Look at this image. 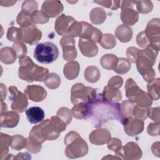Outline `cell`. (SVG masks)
<instances>
[{
  "mask_svg": "<svg viewBox=\"0 0 160 160\" xmlns=\"http://www.w3.org/2000/svg\"><path fill=\"white\" fill-rule=\"evenodd\" d=\"M84 76L87 81L91 83H95L99 81L101 76V72L96 66H89L84 71Z\"/></svg>",
  "mask_w": 160,
  "mask_h": 160,
  "instance_id": "31",
  "label": "cell"
},
{
  "mask_svg": "<svg viewBox=\"0 0 160 160\" xmlns=\"http://www.w3.org/2000/svg\"><path fill=\"white\" fill-rule=\"evenodd\" d=\"M7 110V106L3 101H1V114L2 112H6Z\"/></svg>",
  "mask_w": 160,
  "mask_h": 160,
  "instance_id": "60",
  "label": "cell"
},
{
  "mask_svg": "<svg viewBox=\"0 0 160 160\" xmlns=\"http://www.w3.org/2000/svg\"><path fill=\"white\" fill-rule=\"evenodd\" d=\"M19 63L20 65L18 69L19 78L28 82H33L38 65L26 55L19 58Z\"/></svg>",
  "mask_w": 160,
  "mask_h": 160,
  "instance_id": "6",
  "label": "cell"
},
{
  "mask_svg": "<svg viewBox=\"0 0 160 160\" xmlns=\"http://www.w3.org/2000/svg\"><path fill=\"white\" fill-rule=\"evenodd\" d=\"M56 116L62 119L66 124V125H68L71 122L72 118L71 110L66 107L60 108L56 113Z\"/></svg>",
  "mask_w": 160,
  "mask_h": 160,
  "instance_id": "44",
  "label": "cell"
},
{
  "mask_svg": "<svg viewBox=\"0 0 160 160\" xmlns=\"http://www.w3.org/2000/svg\"><path fill=\"white\" fill-rule=\"evenodd\" d=\"M135 102L130 100H124L120 104L121 114L124 118H128L132 116V110L135 106Z\"/></svg>",
  "mask_w": 160,
  "mask_h": 160,
  "instance_id": "41",
  "label": "cell"
},
{
  "mask_svg": "<svg viewBox=\"0 0 160 160\" xmlns=\"http://www.w3.org/2000/svg\"><path fill=\"white\" fill-rule=\"evenodd\" d=\"M59 43L62 49L64 59L67 61L74 60L77 57V51L74 38L69 35H65L60 39Z\"/></svg>",
  "mask_w": 160,
  "mask_h": 160,
  "instance_id": "10",
  "label": "cell"
},
{
  "mask_svg": "<svg viewBox=\"0 0 160 160\" xmlns=\"http://www.w3.org/2000/svg\"><path fill=\"white\" fill-rule=\"evenodd\" d=\"M81 24L82 31L79 38L92 41L96 44L99 43L102 36V32L87 22L81 21Z\"/></svg>",
  "mask_w": 160,
  "mask_h": 160,
  "instance_id": "11",
  "label": "cell"
},
{
  "mask_svg": "<svg viewBox=\"0 0 160 160\" xmlns=\"http://www.w3.org/2000/svg\"><path fill=\"white\" fill-rule=\"evenodd\" d=\"M130 61L124 58H120L118 59V62L114 71L119 74H124L128 72L131 69Z\"/></svg>",
  "mask_w": 160,
  "mask_h": 160,
  "instance_id": "39",
  "label": "cell"
},
{
  "mask_svg": "<svg viewBox=\"0 0 160 160\" xmlns=\"http://www.w3.org/2000/svg\"><path fill=\"white\" fill-rule=\"evenodd\" d=\"M22 31V42L29 45L38 43L42 38V32L34 24L28 27L21 28Z\"/></svg>",
  "mask_w": 160,
  "mask_h": 160,
  "instance_id": "13",
  "label": "cell"
},
{
  "mask_svg": "<svg viewBox=\"0 0 160 160\" xmlns=\"http://www.w3.org/2000/svg\"><path fill=\"white\" fill-rule=\"evenodd\" d=\"M26 115L28 121L31 124H38L43 121L44 112L40 107L33 106L26 110Z\"/></svg>",
  "mask_w": 160,
  "mask_h": 160,
  "instance_id": "21",
  "label": "cell"
},
{
  "mask_svg": "<svg viewBox=\"0 0 160 160\" xmlns=\"http://www.w3.org/2000/svg\"><path fill=\"white\" fill-rule=\"evenodd\" d=\"M58 47L51 42L39 43L34 50V58L42 64L52 63L58 59Z\"/></svg>",
  "mask_w": 160,
  "mask_h": 160,
  "instance_id": "4",
  "label": "cell"
},
{
  "mask_svg": "<svg viewBox=\"0 0 160 160\" xmlns=\"http://www.w3.org/2000/svg\"><path fill=\"white\" fill-rule=\"evenodd\" d=\"M1 87V101H4L7 95V89L6 86L3 83H0Z\"/></svg>",
  "mask_w": 160,
  "mask_h": 160,
  "instance_id": "57",
  "label": "cell"
},
{
  "mask_svg": "<svg viewBox=\"0 0 160 160\" xmlns=\"http://www.w3.org/2000/svg\"><path fill=\"white\" fill-rule=\"evenodd\" d=\"M123 84V79L120 76H115L111 78L108 82V86L119 89Z\"/></svg>",
  "mask_w": 160,
  "mask_h": 160,
  "instance_id": "52",
  "label": "cell"
},
{
  "mask_svg": "<svg viewBox=\"0 0 160 160\" xmlns=\"http://www.w3.org/2000/svg\"><path fill=\"white\" fill-rule=\"evenodd\" d=\"M159 51V46L149 44L144 49H139L136 61L137 69L148 82L155 79L156 72L152 68Z\"/></svg>",
  "mask_w": 160,
  "mask_h": 160,
  "instance_id": "2",
  "label": "cell"
},
{
  "mask_svg": "<svg viewBox=\"0 0 160 160\" xmlns=\"http://www.w3.org/2000/svg\"><path fill=\"white\" fill-rule=\"evenodd\" d=\"M31 157L30 154L28 152H20L14 156V159H31Z\"/></svg>",
  "mask_w": 160,
  "mask_h": 160,
  "instance_id": "58",
  "label": "cell"
},
{
  "mask_svg": "<svg viewBox=\"0 0 160 160\" xmlns=\"http://www.w3.org/2000/svg\"><path fill=\"white\" fill-rule=\"evenodd\" d=\"M78 46L81 52L86 57H94L96 56L98 52V46L92 41L79 38Z\"/></svg>",
  "mask_w": 160,
  "mask_h": 160,
  "instance_id": "19",
  "label": "cell"
},
{
  "mask_svg": "<svg viewBox=\"0 0 160 160\" xmlns=\"http://www.w3.org/2000/svg\"><path fill=\"white\" fill-rule=\"evenodd\" d=\"M95 3L98 4L103 7L109 8L112 10H116L118 9L120 6V2L119 1H94Z\"/></svg>",
  "mask_w": 160,
  "mask_h": 160,
  "instance_id": "49",
  "label": "cell"
},
{
  "mask_svg": "<svg viewBox=\"0 0 160 160\" xmlns=\"http://www.w3.org/2000/svg\"><path fill=\"white\" fill-rule=\"evenodd\" d=\"M98 95L96 99L88 104V116L92 119L94 126L99 127L111 120H118L123 124L126 119L121 114L120 104L106 100L102 94Z\"/></svg>",
  "mask_w": 160,
  "mask_h": 160,
  "instance_id": "1",
  "label": "cell"
},
{
  "mask_svg": "<svg viewBox=\"0 0 160 160\" xmlns=\"http://www.w3.org/2000/svg\"><path fill=\"white\" fill-rule=\"evenodd\" d=\"M79 70L80 66L79 62L76 61H71L64 65L63 74L68 80H73L78 76Z\"/></svg>",
  "mask_w": 160,
  "mask_h": 160,
  "instance_id": "22",
  "label": "cell"
},
{
  "mask_svg": "<svg viewBox=\"0 0 160 160\" xmlns=\"http://www.w3.org/2000/svg\"><path fill=\"white\" fill-rule=\"evenodd\" d=\"M22 31L21 28L11 26L8 28L7 31V38L9 41L18 42L22 41Z\"/></svg>",
  "mask_w": 160,
  "mask_h": 160,
  "instance_id": "35",
  "label": "cell"
},
{
  "mask_svg": "<svg viewBox=\"0 0 160 160\" xmlns=\"http://www.w3.org/2000/svg\"><path fill=\"white\" fill-rule=\"evenodd\" d=\"M136 1H123L121 8V19L124 24L127 26L134 25L139 19V12L134 9Z\"/></svg>",
  "mask_w": 160,
  "mask_h": 160,
  "instance_id": "7",
  "label": "cell"
},
{
  "mask_svg": "<svg viewBox=\"0 0 160 160\" xmlns=\"http://www.w3.org/2000/svg\"><path fill=\"white\" fill-rule=\"evenodd\" d=\"M151 151L153 154L157 157H159V142H154L151 146Z\"/></svg>",
  "mask_w": 160,
  "mask_h": 160,
  "instance_id": "56",
  "label": "cell"
},
{
  "mask_svg": "<svg viewBox=\"0 0 160 160\" xmlns=\"http://www.w3.org/2000/svg\"><path fill=\"white\" fill-rule=\"evenodd\" d=\"M75 21L73 17L62 14L60 15L55 21V31L60 36L68 35L71 26Z\"/></svg>",
  "mask_w": 160,
  "mask_h": 160,
  "instance_id": "14",
  "label": "cell"
},
{
  "mask_svg": "<svg viewBox=\"0 0 160 160\" xmlns=\"http://www.w3.org/2000/svg\"><path fill=\"white\" fill-rule=\"evenodd\" d=\"M49 17L44 11H36L31 14V19L34 24H43L48 22Z\"/></svg>",
  "mask_w": 160,
  "mask_h": 160,
  "instance_id": "43",
  "label": "cell"
},
{
  "mask_svg": "<svg viewBox=\"0 0 160 160\" xmlns=\"http://www.w3.org/2000/svg\"><path fill=\"white\" fill-rule=\"evenodd\" d=\"M27 138L20 134H16L11 136L10 147L16 151H19L26 148Z\"/></svg>",
  "mask_w": 160,
  "mask_h": 160,
  "instance_id": "34",
  "label": "cell"
},
{
  "mask_svg": "<svg viewBox=\"0 0 160 160\" xmlns=\"http://www.w3.org/2000/svg\"><path fill=\"white\" fill-rule=\"evenodd\" d=\"M102 48L106 49H110L116 45V39L114 35L109 33L102 34L101 40L99 42Z\"/></svg>",
  "mask_w": 160,
  "mask_h": 160,
  "instance_id": "37",
  "label": "cell"
},
{
  "mask_svg": "<svg viewBox=\"0 0 160 160\" xmlns=\"http://www.w3.org/2000/svg\"><path fill=\"white\" fill-rule=\"evenodd\" d=\"M119 58L112 54L103 55L100 59V64L102 67L107 70L114 69L118 62Z\"/></svg>",
  "mask_w": 160,
  "mask_h": 160,
  "instance_id": "29",
  "label": "cell"
},
{
  "mask_svg": "<svg viewBox=\"0 0 160 160\" xmlns=\"http://www.w3.org/2000/svg\"><path fill=\"white\" fill-rule=\"evenodd\" d=\"M89 18L92 24L99 25L103 23L106 19V12L101 8H94L89 13Z\"/></svg>",
  "mask_w": 160,
  "mask_h": 160,
  "instance_id": "28",
  "label": "cell"
},
{
  "mask_svg": "<svg viewBox=\"0 0 160 160\" xmlns=\"http://www.w3.org/2000/svg\"><path fill=\"white\" fill-rule=\"evenodd\" d=\"M19 119V115L16 111H6L1 114V126L8 128H14L18 124Z\"/></svg>",
  "mask_w": 160,
  "mask_h": 160,
  "instance_id": "20",
  "label": "cell"
},
{
  "mask_svg": "<svg viewBox=\"0 0 160 160\" xmlns=\"http://www.w3.org/2000/svg\"><path fill=\"white\" fill-rule=\"evenodd\" d=\"M16 1H0V4L1 6H5V7H9L13 6Z\"/></svg>",
  "mask_w": 160,
  "mask_h": 160,
  "instance_id": "59",
  "label": "cell"
},
{
  "mask_svg": "<svg viewBox=\"0 0 160 160\" xmlns=\"http://www.w3.org/2000/svg\"><path fill=\"white\" fill-rule=\"evenodd\" d=\"M102 96L106 100L114 102H118L122 99V94L119 89L108 86H104Z\"/></svg>",
  "mask_w": 160,
  "mask_h": 160,
  "instance_id": "24",
  "label": "cell"
},
{
  "mask_svg": "<svg viewBox=\"0 0 160 160\" xmlns=\"http://www.w3.org/2000/svg\"><path fill=\"white\" fill-rule=\"evenodd\" d=\"M10 92L9 99L11 101V109L18 112H23L28 106V101L26 96L19 91L14 86L9 88Z\"/></svg>",
  "mask_w": 160,
  "mask_h": 160,
  "instance_id": "8",
  "label": "cell"
},
{
  "mask_svg": "<svg viewBox=\"0 0 160 160\" xmlns=\"http://www.w3.org/2000/svg\"><path fill=\"white\" fill-rule=\"evenodd\" d=\"M18 56L12 48L4 47L0 50V60L5 64H11L14 63Z\"/></svg>",
  "mask_w": 160,
  "mask_h": 160,
  "instance_id": "25",
  "label": "cell"
},
{
  "mask_svg": "<svg viewBox=\"0 0 160 160\" xmlns=\"http://www.w3.org/2000/svg\"><path fill=\"white\" fill-rule=\"evenodd\" d=\"M24 94L30 100L34 102H41L46 98L47 91L41 86L32 84L26 87Z\"/></svg>",
  "mask_w": 160,
  "mask_h": 160,
  "instance_id": "16",
  "label": "cell"
},
{
  "mask_svg": "<svg viewBox=\"0 0 160 160\" xmlns=\"http://www.w3.org/2000/svg\"><path fill=\"white\" fill-rule=\"evenodd\" d=\"M123 159L137 160L142 157V152L139 145L134 142H129L122 147Z\"/></svg>",
  "mask_w": 160,
  "mask_h": 160,
  "instance_id": "18",
  "label": "cell"
},
{
  "mask_svg": "<svg viewBox=\"0 0 160 160\" xmlns=\"http://www.w3.org/2000/svg\"><path fill=\"white\" fill-rule=\"evenodd\" d=\"M45 85L51 89H55L58 88L61 84V78L55 73L51 72L49 74L44 80Z\"/></svg>",
  "mask_w": 160,
  "mask_h": 160,
  "instance_id": "38",
  "label": "cell"
},
{
  "mask_svg": "<svg viewBox=\"0 0 160 160\" xmlns=\"http://www.w3.org/2000/svg\"><path fill=\"white\" fill-rule=\"evenodd\" d=\"M126 134L129 136H136L141 133L144 130V121L132 117L126 118L123 124Z\"/></svg>",
  "mask_w": 160,
  "mask_h": 160,
  "instance_id": "12",
  "label": "cell"
},
{
  "mask_svg": "<svg viewBox=\"0 0 160 160\" xmlns=\"http://www.w3.org/2000/svg\"><path fill=\"white\" fill-rule=\"evenodd\" d=\"M122 144L121 141L116 138H111L108 142V148L110 150L114 151L116 156H119L123 159Z\"/></svg>",
  "mask_w": 160,
  "mask_h": 160,
  "instance_id": "36",
  "label": "cell"
},
{
  "mask_svg": "<svg viewBox=\"0 0 160 160\" xmlns=\"http://www.w3.org/2000/svg\"><path fill=\"white\" fill-rule=\"evenodd\" d=\"M0 134V159L2 160L8 155L9 146L11 144V136L3 132H1Z\"/></svg>",
  "mask_w": 160,
  "mask_h": 160,
  "instance_id": "32",
  "label": "cell"
},
{
  "mask_svg": "<svg viewBox=\"0 0 160 160\" xmlns=\"http://www.w3.org/2000/svg\"><path fill=\"white\" fill-rule=\"evenodd\" d=\"M147 132L148 134L151 136L159 135V122H151L147 128Z\"/></svg>",
  "mask_w": 160,
  "mask_h": 160,
  "instance_id": "55",
  "label": "cell"
},
{
  "mask_svg": "<svg viewBox=\"0 0 160 160\" xmlns=\"http://www.w3.org/2000/svg\"><path fill=\"white\" fill-rule=\"evenodd\" d=\"M96 89L85 86L82 83L74 84L71 90V101L73 104L84 102L87 104L92 102L97 98Z\"/></svg>",
  "mask_w": 160,
  "mask_h": 160,
  "instance_id": "5",
  "label": "cell"
},
{
  "mask_svg": "<svg viewBox=\"0 0 160 160\" xmlns=\"http://www.w3.org/2000/svg\"><path fill=\"white\" fill-rule=\"evenodd\" d=\"M148 108H141L137 105H135L132 110V116L135 118L145 120L148 118Z\"/></svg>",
  "mask_w": 160,
  "mask_h": 160,
  "instance_id": "47",
  "label": "cell"
},
{
  "mask_svg": "<svg viewBox=\"0 0 160 160\" xmlns=\"http://www.w3.org/2000/svg\"><path fill=\"white\" fill-rule=\"evenodd\" d=\"M111 158H115V159H122L121 157H118V156L112 157V156H111V155L109 156V154H108L107 156H106V157H104V158H102V159H111Z\"/></svg>",
  "mask_w": 160,
  "mask_h": 160,
  "instance_id": "61",
  "label": "cell"
},
{
  "mask_svg": "<svg viewBox=\"0 0 160 160\" xmlns=\"http://www.w3.org/2000/svg\"><path fill=\"white\" fill-rule=\"evenodd\" d=\"M12 48L16 52L17 56L18 58H20L22 56H26L27 54V52H28L27 48L26 45L22 42H14Z\"/></svg>",
  "mask_w": 160,
  "mask_h": 160,
  "instance_id": "50",
  "label": "cell"
},
{
  "mask_svg": "<svg viewBox=\"0 0 160 160\" xmlns=\"http://www.w3.org/2000/svg\"><path fill=\"white\" fill-rule=\"evenodd\" d=\"M139 88L136 82L132 79L128 78L125 83V91L126 96L129 100L135 102L136 98L139 90Z\"/></svg>",
  "mask_w": 160,
  "mask_h": 160,
  "instance_id": "26",
  "label": "cell"
},
{
  "mask_svg": "<svg viewBox=\"0 0 160 160\" xmlns=\"http://www.w3.org/2000/svg\"><path fill=\"white\" fill-rule=\"evenodd\" d=\"M89 105L84 102L74 104V106L71 109L72 116L78 119H82L86 118L89 114Z\"/></svg>",
  "mask_w": 160,
  "mask_h": 160,
  "instance_id": "27",
  "label": "cell"
},
{
  "mask_svg": "<svg viewBox=\"0 0 160 160\" xmlns=\"http://www.w3.org/2000/svg\"><path fill=\"white\" fill-rule=\"evenodd\" d=\"M111 138V133L105 128L94 129L91 132L89 136V141L94 145H102L108 143Z\"/></svg>",
  "mask_w": 160,
  "mask_h": 160,
  "instance_id": "15",
  "label": "cell"
},
{
  "mask_svg": "<svg viewBox=\"0 0 160 160\" xmlns=\"http://www.w3.org/2000/svg\"><path fill=\"white\" fill-rule=\"evenodd\" d=\"M82 31V24L81 22L75 21L70 27L68 32V34L72 38L80 36Z\"/></svg>",
  "mask_w": 160,
  "mask_h": 160,
  "instance_id": "48",
  "label": "cell"
},
{
  "mask_svg": "<svg viewBox=\"0 0 160 160\" xmlns=\"http://www.w3.org/2000/svg\"><path fill=\"white\" fill-rule=\"evenodd\" d=\"M159 107L148 108V117L156 122H159Z\"/></svg>",
  "mask_w": 160,
  "mask_h": 160,
  "instance_id": "54",
  "label": "cell"
},
{
  "mask_svg": "<svg viewBox=\"0 0 160 160\" xmlns=\"http://www.w3.org/2000/svg\"><path fill=\"white\" fill-rule=\"evenodd\" d=\"M150 44L159 46L160 40V21L156 18L151 19L144 31Z\"/></svg>",
  "mask_w": 160,
  "mask_h": 160,
  "instance_id": "9",
  "label": "cell"
},
{
  "mask_svg": "<svg viewBox=\"0 0 160 160\" xmlns=\"http://www.w3.org/2000/svg\"><path fill=\"white\" fill-rule=\"evenodd\" d=\"M115 36L122 42H128L130 41L132 36V29L125 24L119 26L115 31Z\"/></svg>",
  "mask_w": 160,
  "mask_h": 160,
  "instance_id": "23",
  "label": "cell"
},
{
  "mask_svg": "<svg viewBox=\"0 0 160 160\" xmlns=\"http://www.w3.org/2000/svg\"><path fill=\"white\" fill-rule=\"evenodd\" d=\"M66 156L71 159L81 158L88 152V146L86 142L80 136L78 132L71 131L64 138Z\"/></svg>",
  "mask_w": 160,
  "mask_h": 160,
  "instance_id": "3",
  "label": "cell"
},
{
  "mask_svg": "<svg viewBox=\"0 0 160 160\" xmlns=\"http://www.w3.org/2000/svg\"><path fill=\"white\" fill-rule=\"evenodd\" d=\"M38 7V6L36 1L32 0H27L22 2L21 11L31 15L32 13L37 11Z\"/></svg>",
  "mask_w": 160,
  "mask_h": 160,
  "instance_id": "45",
  "label": "cell"
},
{
  "mask_svg": "<svg viewBox=\"0 0 160 160\" xmlns=\"http://www.w3.org/2000/svg\"><path fill=\"white\" fill-rule=\"evenodd\" d=\"M139 50L138 48L135 47H129L127 49L126 56L129 61L133 63L136 62Z\"/></svg>",
  "mask_w": 160,
  "mask_h": 160,
  "instance_id": "53",
  "label": "cell"
},
{
  "mask_svg": "<svg viewBox=\"0 0 160 160\" xmlns=\"http://www.w3.org/2000/svg\"><path fill=\"white\" fill-rule=\"evenodd\" d=\"M16 22L19 25L21 28H24L34 24L31 19V15L22 11L19 12L16 18Z\"/></svg>",
  "mask_w": 160,
  "mask_h": 160,
  "instance_id": "40",
  "label": "cell"
},
{
  "mask_svg": "<svg viewBox=\"0 0 160 160\" xmlns=\"http://www.w3.org/2000/svg\"><path fill=\"white\" fill-rule=\"evenodd\" d=\"M136 7L137 11L141 14H148L152 11L153 4L151 1L144 0L136 1Z\"/></svg>",
  "mask_w": 160,
  "mask_h": 160,
  "instance_id": "42",
  "label": "cell"
},
{
  "mask_svg": "<svg viewBox=\"0 0 160 160\" xmlns=\"http://www.w3.org/2000/svg\"><path fill=\"white\" fill-rule=\"evenodd\" d=\"M26 148L31 153L36 154L41 151L42 148V143H40L28 137L27 138V144Z\"/></svg>",
  "mask_w": 160,
  "mask_h": 160,
  "instance_id": "46",
  "label": "cell"
},
{
  "mask_svg": "<svg viewBox=\"0 0 160 160\" xmlns=\"http://www.w3.org/2000/svg\"><path fill=\"white\" fill-rule=\"evenodd\" d=\"M136 42L138 45L142 48H146L150 44V42H149L146 36L145 35L144 31L139 32L137 35Z\"/></svg>",
  "mask_w": 160,
  "mask_h": 160,
  "instance_id": "51",
  "label": "cell"
},
{
  "mask_svg": "<svg viewBox=\"0 0 160 160\" xmlns=\"http://www.w3.org/2000/svg\"><path fill=\"white\" fill-rule=\"evenodd\" d=\"M135 102L136 105L141 108H149L152 104V100L149 96L147 92L139 89L138 95L136 98Z\"/></svg>",
  "mask_w": 160,
  "mask_h": 160,
  "instance_id": "33",
  "label": "cell"
},
{
  "mask_svg": "<svg viewBox=\"0 0 160 160\" xmlns=\"http://www.w3.org/2000/svg\"><path fill=\"white\" fill-rule=\"evenodd\" d=\"M64 9L62 2L59 1H45L42 4L41 10L49 18H54L59 15Z\"/></svg>",
  "mask_w": 160,
  "mask_h": 160,
  "instance_id": "17",
  "label": "cell"
},
{
  "mask_svg": "<svg viewBox=\"0 0 160 160\" xmlns=\"http://www.w3.org/2000/svg\"><path fill=\"white\" fill-rule=\"evenodd\" d=\"M148 94L152 100L157 101L159 99L160 92V79L159 78L154 79L148 82L147 85Z\"/></svg>",
  "mask_w": 160,
  "mask_h": 160,
  "instance_id": "30",
  "label": "cell"
}]
</instances>
